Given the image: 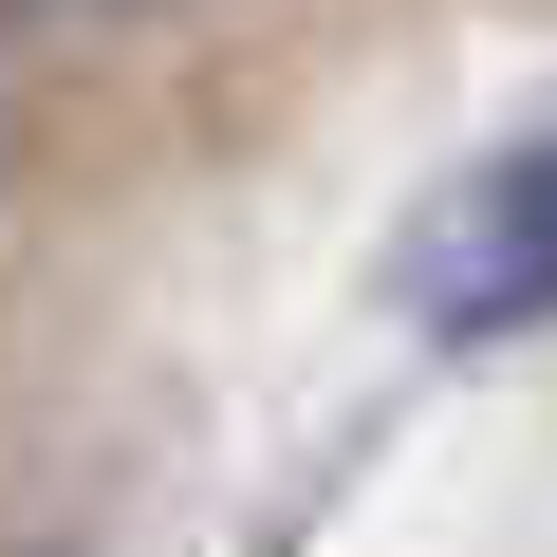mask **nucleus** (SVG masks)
Returning <instances> with one entry per match:
<instances>
[{"mask_svg":"<svg viewBox=\"0 0 557 557\" xmlns=\"http://www.w3.org/2000/svg\"><path fill=\"white\" fill-rule=\"evenodd\" d=\"M391 278H409L428 335H539V317H557V131L502 149V168H465V186L409 223Z\"/></svg>","mask_w":557,"mask_h":557,"instance_id":"nucleus-1","label":"nucleus"},{"mask_svg":"<svg viewBox=\"0 0 557 557\" xmlns=\"http://www.w3.org/2000/svg\"><path fill=\"white\" fill-rule=\"evenodd\" d=\"M0 20H112V0H0Z\"/></svg>","mask_w":557,"mask_h":557,"instance_id":"nucleus-2","label":"nucleus"}]
</instances>
